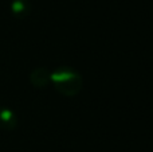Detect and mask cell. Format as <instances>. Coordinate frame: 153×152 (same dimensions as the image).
<instances>
[{"label":"cell","instance_id":"3957f363","mask_svg":"<svg viewBox=\"0 0 153 152\" xmlns=\"http://www.w3.org/2000/svg\"><path fill=\"white\" fill-rule=\"evenodd\" d=\"M18 125V116L11 108H0V129L3 131H13Z\"/></svg>","mask_w":153,"mask_h":152},{"label":"cell","instance_id":"277c9868","mask_svg":"<svg viewBox=\"0 0 153 152\" xmlns=\"http://www.w3.org/2000/svg\"><path fill=\"white\" fill-rule=\"evenodd\" d=\"M11 13L15 18L23 19L31 12V1L30 0H12L10 5Z\"/></svg>","mask_w":153,"mask_h":152},{"label":"cell","instance_id":"7a4b0ae2","mask_svg":"<svg viewBox=\"0 0 153 152\" xmlns=\"http://www.w3.org/2000/svg\"><path fill=\"white\" fill-rule=\"evenodd\" d=\"M30 82L36 89H45L48 83H51V72L46 67H36L30 74Z\"/></svg>","mask_w":153,"mask_h":152},{"label":"cell","instance_id":"6da1fadb","mask_svg":"<svg viewBox=\"0 0 153 152\" xmlns=\"http://www.w3.org/2000/svg\"><path fill=\"white\" fill-rule=\"evenodd\" d=\"M51 83L56 92L66 97H74L82 90V75L71 67H59L51 73Z\"/></svg>","mask_w":153,"mask_h":152}]
</instances>
